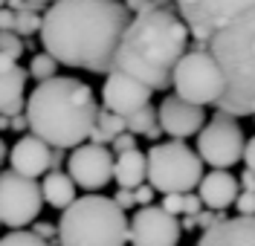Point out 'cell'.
Here are the masks:
<instances>
[{
	"instance_id": "cell-38",
	"label": "cell",
	"mask_w": 255,
	"mask_h": 246,
	"mask_svg": "<svg viewBox=\"0 0 255 246\" xmlns=\"http://www.w3.org/2000/svg\"><path fill=\"white\" fill-rule=\"evenodd\" d=\"M55 226H49V223H38V229H35V235H38V238H41V241H47V238H52V235H55Z\"/></svg>"
},
{
	"instance_id": "cell-43",
	"label": "cell",
	"mask_w": 255,
	"mask_h": 246,
	"mask_svg": "<svg viewBox=\"0 0 255 246\" xmlns=\"http://www.w3.org/2000/svg\"><path fill=\"white\" fill-rule=\"evenodd\" d=\"M9 128V116H0V131H6Z\"/></svg>"
},
{
	"instance_id": "cell-37",
	"label": "cell",
	"mask_w": 255,
	"mask_h": 246,
	"mask_svg": "<svg viewBox=\"0 0 255 246\" xmlns=\"http://www.w3.org/2000/svg\"><path fill=\"white\" fill-rule=\"evenodd\" d=\"M238 188H241V191H250V194H255V174H253V171H244V174H241Z\"/></svg>"
},
{
	"instance_id": "cell-8",
	"label": "cell",
	"mask_w": 255,
	"mask_h": 246,
	"mask_svg": "<svg viewBox=\"0 0 255 246\" xmlns=\"http://www.w3.org/2000/svg\"><path fill=\"white\" fill-rule=\"evenodd\" d=\"M253 6L255 0H174V12L186 23L189 35L203 47H209L215 32Z\"/></svg>"
},
{
	"instance_id": "cell-11",
	"label": "cell",
	"mask_w": 255,
	"mask_h": 246,
	"mask_svg": "<svg viewBox=\"0 0 255 246\" xmlns=\"http://www.w3.org/2000/svg\"><path fill=\"white\" fill-rule=\"evenodd\" d=\"M67 177L76 182V188L99 191L113 180V154L105 145H84L73 148L70 160H67Z\"/></svg>"
},
{
	"instance_id": "cell-9",
	"label": "cell",
	"mask_w": 255,
	"mask_h": 246,
	"mask_svg": "<svg viewBox=\"0 0 255 246\" xmlns=\"http://www.w3.org/2000/svg\"><path fill=\"white\" fill-rule=\"evenodd\" d=\"M244 131H241L238 119L232 116H212L203 131L197 133V157L200 163L212 165V171H229L232 165L241 163V154H244Z\"/></svg>"
},
{
	"instance_id": "cell-44",
	"label": "cell",
	"mask_w": 255,
	"mask_h": 246,
	"mask_svg": "<svg viewBox=\"0 0 255 246\" xmlns=\"http://www.w3.org/2000/svg\"><path fill=\"white\" fill-rule=\"evenodd\" d=\"M32 3H41L44 6V3H55V0H32Z\"/></svg>"
},
{
	"instance_id": "cell-27",
	"label": "cell",
	"mask_w": 255,
	"mask_h": 246,
	"mask_svg": "<svg viewBox=\"0 0 255 246\" xmlns=\"http://www.w3.org/2000/svg\"><path fill=\"white\" fill-rule=\"evenodd\" d=\"M232 206H235L238 217H255V194H250V191H241Z\"/></svg>"
},
{
	"instance_id": "cell-30",
	"label": "cell",
	"mask_w": 255,
	"mask_h": 246,
	"mask_svg": "<svg viewBox=\"0 0 255 246\" xmlns=\"http://www.w3.org/2000/svg\"><path fill=\"white\" fill-rule=\"evenodd\" d=\"M183 197L186 194H165L162 197V212H168L171 217H177V214H183Z\"/></svg>"
},
{
	"instance_id": "cell-24",
	"label": "cell",
	"mask_w": 255,
	"mask_h": 246,
	"mask_svg": "<svg viewBox=\"0 0 255 246\" xmlns=\"http://www.w3.org/2000/svg\"><path fill=\"white\" fill-rule=\"evenodd\" d=\"M41 12H15V35H23V38H29V35L41 32Z\"/></svg>"
},
{
	"instance_id": "cell-23",
	"label": "cell",
	"mask_w": 255,
	"mask_h": 246,
	"mask_svg": "<svg viewBox=\"0 0 255 246\" xmlns=\"http://www.w3.org/2000/svg\"><path fill=\"white\" fill-rule=\"evenodd\" d=\"M55 73H58V64L49 58L47 52H35L29 61V70H26V76H32L35 82H49V79H55Z\"/></svg>"
},
{
	"instance_id": "cell-6",
	"label": "cell",
	"mask_w": 255,
	"mask_h": 246,
	"mask_svg": "<svg viewBox=\"0 0 255 246\" xmlns=\"http://www.w3.org/2000/svg\"><path fill=\"white\" fill-rule=\"evenodd\" d=\"M203 177V163L186 142H154L145 154V180L159 194H191Z\"/></svg>"
},
{
	"instance_id": "cell-12",
	"label": "cell",
	"mask_w": 255,
	"mask_h": 246,
	"mask_svg": "<svg viewBox=\"0 0 255 246\" xmlns=\"http://www.w3.org/2000/svg\"><path fill=\"white\" fill-rule=\"evenodd\" d=\"M183 238L180 220L159 206H145L128 220V241L133 246H177Z\"/></svg>"
},
{
	"instance_id": "cell-5",
	"label": "cell",
	"mask_w": 255,
	"mask_h": 246,
	"mask_svg": "<svg viewBox=\"0 0 255 246\" xmlns=\"http://www.w3.org/2000/svg\"><path fill=\"white\" fill-rule=\"evenodd\" d=\"M61 246H125L128 217L111 197L84 194L67 206L58 220Z\"/></svg>"
},
{
	"instance_id": "cell-7",
	"label": "cell",
	"mask_w": 255,
	"mask_h": 246,
	"mask_svg": "<svg viewBox=\"0 0 255 246\" xmlns=\"http://www.w3.org/2000/svg\"><path fill=\"white\" fill-rule=\"evenodd\" d=\"M171 87L177 90V98L206 107V104H218L226 84H223L221 67L209 49H186V55L177 61L171 73Z\"/></svg>"
},
{
	"instance_id": "cell-25",
	"label": "cell",
	"mask_w": 255,
	"mask_h": 246,
	"mask_svg": "<svg viewBox=\"0 0 255 246\" xmlns=\"http://www.w3.org/2000/svg\"><path fill=\"white\" fill-rule=\"evenodd\" d=\"M0 246H49L47 241H41L35 232H23V229H15L9 235L0 238Z\"/></svg>"
},
{
	"instance_id": "cell-21",
	"label": "cell",
	"mask_w": 255,
	"mask_h": 246,
	"mask_svg": "<svg viewBox=\"0 0 255 246\" xmlns=\"http://www.w3.org/2000/svg\"><path fill=\"white\" fill-rule=\"evenodd\" d=\"M125 131L130 136H148L151 142H157L159 136H162V131H159V125H157V107L145 104L136 113H130L125 119Z\"/></svg>"
},
{
	"instance_id": "cell-3",
	"label": "cell",
	"mask_w": 255,
	"mask_h": 246,
	"mask_svg": "<svg viewBox=\"0 0 255 246\" xmlns=\"http://www.w3.org/2000/svg\"><path fill=\"white\" fill-rule=\"evenodd\" d=\"M99 104L90 84L73 76H55L41 82L23 104L26 128L49 148H79L96 125Z\"/></svg>"
},
{
	"instance_id": "cell-10",
	"label": "cell",
	"mask_w": 255,
	"mask_h": 246,
	"mask_svg": "<svg viewBox=\"0 0 255 246\" xmlns=\"http://www.w3.org/2000/svg\"><path fill=\"white\" fill-rule=\"evenodd\" d=\"M41 185L35 180L17 177L15 171L0 174V223L9 229H23L41 214Z\"/></svg>"
},
{
	"instance_id": "cell-2",
	"label": "cell",
	"mask_w": 255,
	"mask_h": 246,
	"mask_svg": "<svg viewBox=\"0 0 255 246\" xmlns=\"http://www.w3.org/2000/svg\"><path fill=\"white\" fill-rule=\"evenodd\" d=\"M189 29L174 9L130 17L113 52V70L145 84L151 93L171 87V73L189 49Z\"/></svg>"
},
{
	"instance_id": "cell-45",
	"label": "cell",
	"mask_w": 255,
	"mask_h": 246,
	"mask_svg": "<svg viewBox=\"0 0 255 246\" xmlns=\"http://www.w3.org/2000/svg\"><path fill=\"white\" fill-rule=\"evenodd\" d=\"M3 6H6V0H0V9H3Z\"/></svg>"
},
{
	"instance_id": "cell-36",
	"label": "cell",
	"mask_w": 255,
	"mask_h": 246,
	"mask_svg": "<svg viewBox=\"0 0 255 246\" xmlns=\"http://www.w3.org/2000/svg\"><path fill=\"white\" fill-rule=\"evenodd\" d=\"M0 32H15V12L12 9H0Z\"/></svg>"
},
{
	"instance_id": "cell-40",
	"label": "cell",
	"mask_w": 255,
	"mask_h": 246,
	"mask_svg": "<svg viewBox=\"0 0 255 246\" xmlns=\"http://www.w3.org/2000/svg\"><path fill=\"white\" fill-rule=\"evenodd\" d=\"M154 9H174V0H151Z\"/></svg>"
},
{
	"instance_id": "cell-28",
	"label": "cell",
	"mask_w": 255,
	"mask_h": 246,
	"mask_svg": "<svg viewBox=\"0 0 255 246\" xmlns=\"http://www.w3.org/2000/svg\"><path fill=\"white\" fill-rule=\"evenodd\" d=\"M111 154H116V157H119V154H128V151H133V148H136V136H130V133H119V136H116V139H113L111 142Z\"/></svg>"
},
{
	"instance_id": "cell-33",
	"label": "cell",
	"mask_w": 255,
	"mask_h": 246,
	"mask_svg": "<svg viewBox=\"0 0 255 246\" xmlns=\"http://www.w3.org/2000/svg\"><path fill=\"white\" fill-rule=\"evenodd\" d=\"M111 200L119 206V209H122V212H128V209H133V206H136V203H133V191H130V188H119Z\"/></svg>"
},
{
	"instance_id": "cell-35",
	"label": "cell",
	"mask_w": 255,
	"mask_h": 246,
	"mask_svg": "<svg viewBox=\"0 0 255 246\" xmlns=\"http://www.w3.org/2000/svg\"><path fill=\"white\" fill-rule=\"evenodd\" d=\"M241 160L247 163V171H253L255 174V136H250V139L244 142V154H241Z\"/></svg>"
},
{
	"instance_id": "cell-26",
	"label": "cell",
	"mask_w": 255,
	"mask_h": 246,
	"mask_svg": "<svg viewBox=\"0 0 255 246\" xmlns=\"http://www.w3.org/2000/svg\"><path fill=\"white\" fill-rule=\"evenodd\" d=\"M23 41L17 38L15 32H0V55H6V58H20L23 55Z\"/></svg>"
},
{
	"instance_id": "cell-18",
	"label": "cell",
	"mask_w": 255,
	"mask_h": 246,
	"mask_svg": "<svg viewBox=\"0 0 255 246\" xmlns=\"http://www.w3.org/2000/svg\"><path fill=\"white\" fill-rule=\"evenodd\" d=\"M238 194H241L238 177L229 174V171H209V174H203L200 182H197V197H200V203L209 206L212 212L229 209Z\"/></svg>"
},
{
	"instance_id": "cell-31",
	"label": "cell",
	"mask_w": 255,
	"mask_h": 246,
	"mask_svg": "<svg viewBox=\"0 0 255 246\" xmlns=\"http://www.w3.org/2000/svg\"><path fill=\"white\" fill-rule=\"evenodd\" d=\"M154 194H157V191H154V188H151V185H136V188H133V203H136V206H139V209H145V206H151V203H154Z\"/></svg>"
},
{
	"instance_id": "cell-34",
	"label": "cell",
	"mask_w": 255,
	"mask_h": 246,
	"mask_svg": "<svg viewBox=\"0 0 255 246\" xmlns=\"http://www.w3.org/2000/svg\"><path fill=\"white\" fill-rule=\"evenodd\" d=\"M203 212V203H200V197L197 194H186L183 197V214L186 217H194V214Z\"/></svg>"
},
{
	"instance_id": "cell-4",
	"label": "cell",
	"mask_w": 255,
	"mask_h": 246,
	"mask_svg": "<svg viewBox=\"0 0 255 246\" xmlns=\"http://www.w3.org/2000/svg\"><path fill=\"white\" fill-rule=\"evenodd\" d=\"M209 52L223 76V96L218 113L241 119L255 116V6L212 35Z\"/></svg>"
},
{
	"instance_id": "cell-16",
	"label": "cell",
	"mask_w": 255,
	"mask_h": 246,
	"mask_svg": "<svg viewBox=\"0 0 255 246\" xmlns=\"http://www.w3.org/2000/svg\"><path fill=\"white\" fill-rule=\"evenodd\" d=\"M23 87H26V70L15 58L0 55V116H20L23 110Z\"/></svg>"
},
{
	"instance_id": "cell-14",
	"label": "cell",
	"mask_w": 255,
	"mask_h": 246,
	"mask_svg": "<svg viewBox=\"0 0 255 246\" xmlns=\"http://www.w3.org/2000/svg\"><path fill=\"white\" fill-rule=\"evenodd\" d=\"M157 125L162 133H168L171 139L183 142V139H189V136L203 131L206 110L197 107V104H189V101H183L177 96H165L157 110Z\"/></svg>"
},
{
	"instance_id": "cell-19",
	"label": "cell",
	"mask_w": 255,
	"mask_h": 246,
	"mask_svg": "<svg viewBox=\"0 0 255 246\" xmlns=\"http://www.w3.org/2000/svg\"><path fill=\"white\" fill-rule=\"evenodd\" d=\"M113 180L119 182V188H136L145 182V154L139 148L113 157Z\"/></svg>"
},
{
	"instance_id": "cell-20",
	"label": "cell",
	"mask_w": 255,
	"mask_h": 246,
	"mask_svg": "<svg viewBox=\"0 0 255 246\" xmlns=\"http://www.w3.org/2000/svg\"><path fill=\"white\" fill-rule=\"evenodd\" d=\"M41 197L52 209H61L64 212L76 200V182L70 180L64 171H47V177L41 182Z\"/></svg>"
},
{
	"instance_id": "cell-15",
	"label": "cell",
	"mask_w": 255,
	"mask_h": 246,
	"mask_svg": "<svg viewBox=\"0 0 255 246\" xmlns=\"http://www.w3.org/2000/svg\"><path fill=\"white\" fill-rule=\"evenodd\" d=\"M9 163H12V171L17 177H26V180H35L41 174H47L52 168V148L47 142H41L38 136H20L12 151H9Z\"/></svg>"
},
{
	"instance_id": "cell-17",
	"label": "cell",
	"mask_w": 255,
	"mask_h": 246,
	"mask_svg": "<svg viewBox=\"0 0 255 246\" xmlns=\"http://www.w3.org/2000/svg\"><path fill=\"white\" fill-rule=\"evenodd\" d=\"M194 246H255V217H226L203 232Z\"/></svg>"
},
{
	"instance_id": "cell-39",
	"label": "cell",
	"mask_w": 255,
	"mask_h": 246,
	"mask_svg": "<svg viewBox=\"0 0 255 246\" xmlns=\"http://www.w3.org/2000/svg\"><path fill=\"white\" fill-rule=\"evenodd\" d=\"M9 128H12V131H29V128H26V116H12V119H9Z\"/></svg>"
},
{
	"instance_id": "cell-22",
	"label": "cell",
	"mask_w": 255,
	"mask_h": 246,
	"mask_svg": "<svg viewBox=\"0 0 255 246\" xmlns=\"http://www.w3.org/2000/svg\"><path fill=\"white\" fill-rule=\"evenodd\" d=\"M119 133H125V119L116 113H108V110H99L96 113V125L87 139L93 145H105V142H113Z\"/></svg>"
},
{
	"instance_id": "cell-29",
	"label": "cell",
	"mask_w": 255,
	"mask_h": 246,
	"mask_svg": "<svg viewBox=\"0 0 255 246\" xmlns=\"http://www.w3.org/2000/svg\"><path fill=\"white\" fill-rule=\"evenodd\" d=\"M221 220H226V214L223 212H200V214H194V226H200L203 232L212 229V226L221 223Z\"/></svg>"
},
{
	"instance_id": "cell-32",
	"label": "cell",
	"mask_w": 255,
	"mask_h": 246,
	"mask_svg": "<svg viewBox=\"0 0 255 246\" xmlns=\"http://www.w3.org/2000/svg\"><path fill=\"white\" fill-rule=\"evenodd\" d=\"M122 6L128 9V15L136 17V15H145V12H154L151 0H122Z\"/></svg>"
},
{
	"instance_id": "cell-42",
	"label": "cell",
	"mask_w": 255,
	"mask_h": 246,
	"mask_svg": "<svg viewBox=\"0 0 255 246\" xmlns=\"http://www.w3.org/2000/svg\"><path fill=\"white\" fill-rule=\"evenodd\" d=\"M6 157H9V148H6V142H3V139H0V165H3V160H6Z\"/></svg>"
},
{
	"instance_id": "cell-13",
	"label": "cell",
	"mask_w": 255,
	"mask_h": 246,
	"mask_svg": "<svg viewBox=\"0 0 255 246\" xmlns=\"http://www.w3.org/2000/svg\"><path fill=\"white\" fill-rule=\"evenodd\" d=\"M102 104L108 113H116L128 119L130 113H136L139 107L151 104V90L139 84L136 79H130L119 70H111L108 79L102 84Z\"/></svg>"
},
{
	"instance_id": "cell-1",
	"label": "cell",
	"mask_w": 255,
	"mask_h": 246,
	"mask_svg": "<svg viewBox=\"0 0 255 246\" xmlns=\"http://www.w3.org/2000/svg\"><path fill=\"white\" fill-rule=\"evenodd\" d=\"M128 23L119 0H55L41 17V44L55 64L108 76Z\"/></svg>"
},
{
	"instance_id": "cell-41",
	"label": "cell",
	"mask_w": 255,
	"mask_h": 246,
	"mask_svg": "<svg viewBox=\"0 0 255 246\" xmlns=\"http://www.w3.org/2000/svg\"><path fill=\"white\" fill-rule=\"evenodd\" d=\"M180 229H183V232H191V229H197V226H194V217H186V220L180 223Z\"/></svg>"
}]
</instances>
